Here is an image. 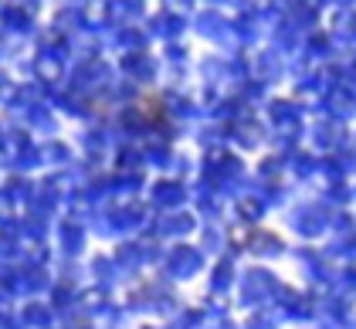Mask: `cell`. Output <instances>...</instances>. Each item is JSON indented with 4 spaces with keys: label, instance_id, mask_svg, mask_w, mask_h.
Returning a JSON list of instances; mask_svg holds the SVG:
<instances>
[]
</instances>
